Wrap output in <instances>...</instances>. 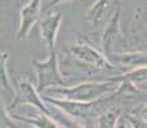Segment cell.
<instances>
[{"instance_id": "1", "label": "cell", "mask_w": 147, "mask_h": 128, "mask_svg": "<svg viewBox=\"0 0 147 128\" xmlns=\"http://www.w3.org/2000/svg\"><path fill=\"white\" fill-rule=\"evenodd\" d=\"M117 87L115 83L110 81L106 82H82L73 87H51V89L45 90L41 95H49V93H59L67 100H74V101H94L102 99L107 92H113Z\"/></svg>"}, {"instance_id": "2", "label": "cell", "mask_w": 147, "mask_h": 128, "mask_svg": "<svg viewBox=\"0 0 147 128\" xmlns=\"http://www.w3.org/2000/svg\"><path fill=\"white\" fill-rule=\"evenodd\" d=\"M32 64L37 74V87L36 91L38 93L51 87H67L68 83L64 81L63 76L59 69L56 51L49 53V58L46 60H32Z\"/></svg>"}, {"instance_id": "3", "label": "cell", "mask_w": 147, "mask_h": 128, "mask_svg": "<svg viewBox=\"0 0 147 128\" xmlns=\"http://www.w3.org/2000/svg\"><path fill=\"white\" fill-rule=\"evenodd\" d=\"M19 105H32L33 108H37L41 113L53 116L51 112L47 109L45 102L42 101L41 95L36 91V87L33 86L30 81H27V79H23V81L18 82L17 90H16V95H14L13 101L10 102L9 108L16 109Z\"/></svg>"}, {"instance_id": "4", "label": "cell", "mask_w": 147, "mask_h": 128, "mask_svg": "<svg viewBox=\"0 0 147 128\" xmlns=\"http://www.w3.org/2000/svg\"><path fill=\"white\" fill-rule=\"evenodd\" d=\"M41 99L46 102H50L58 109L63 110L67 115L72 118H81L84 119L90 115L92 108L100 101H104V99H98L94 101H74V100H67V99H56L50 98L49 95H41Z\"/></svg>"}, {"instance_id": "5", "label": "cell", "mask_w": 147, "mask_h": 128, "mask_svg": "<svg viewBox=\"0 0 147 128\" xmlns=\"http://www.w3.org/2000/svg\"><path fill=\"white\" fill-rule=\"evenodd\" d=\"M70 53L76 59L83 62L86 64H90L97 69L102 70H115L114 65L109 62L101 53H98L96 49L90 46L88 44H76L70 46Z\"/></svg>"}, {"instance_id": "6", "label": "cell", "mask_w": 147, "mask_h": 128, "mask_svg": "<svg viewBox=\"0 0 147 128\" xmlns=\"http://www.w3.org/2000/svg\"><path fill=\"white\" fill-rule=\"evenodd\" d=\"M41 13V0H30L26 5L21 8V21L19 27L17 31V40L18 41H26L30 31L33 28V26L40 21Z\"/></svg>"}, {"instance_id": "7", "label": "cell", "mask_w": 147, "mask_h": 128, "mask_svg": "<svg viewBox=\"0 0 147 128\" xmlns=\"http://www.w3.org/2000/svg\"><path fill=\"white\" fill-rule=\"evenodd\" d=\"M61 18L63 17H61L60 12H55V13L49 12L38 22L41 37L44 40L49 53H54L55 51L56 37H58L59 28H60V24H61Z\"/></svg>"}, {"instance_id": "8", "label": "cell", "mask_w": 147, "mask_h": 128, "mask_svg": "<svg viewBox=\"0 0 147 128\" xmlns=\"http://www.w3.org/2000/svg\"><path fill=\"white\" fill-rule=\"evenodd\" d=\"M120 16L121 10L120 7H118L114 10L110 21L107 22L105 30L102 32V39H101V47H102V55L106 59H109L114 50V45L120 37L121 31H120Z\"/></svg>"}, {"instance_id": "9", "label": "cell", "mask_w": 147, "mask_h": 128, "mask_svg": "<svg viewBox=\"0 0 147 128\" xmlns=\"http://www.w3.org/2000/svg\"><path fill=\"white\" fill-rule=\"evenodd\" d=\"M10 116H12V119L23 122V123L30 124V126H32L35 128H61L53 119V116L46 115V114H44V113H40V114H36V115H32V116L21 115V114L12 113Z\"/></svg>"}, {"instance_id": "10", "label": "cell", "mask_w": 147, "mask_h": 128, "mask_svg": "<svg viewBox=\"0 0 147 128\" xmlns=\"http://www.w3.org/2000/svg\"><path fill=\"white\" fill-rule=\"evenodd\" d=\"M117 63L125 67L138 68V67H146L147 58L145 51H127V53H119V54H111V56Z\"/></svg>"}, {"instance_id": "11", "label": "cell", "mask_w": 147, "mask_h": 128, "mask_svg": "<svg viewBox=\"0 0 147 128\" xmlns=\"http://www.w3.org/2000/svg\"><path fill=\"white\" fill-rule=\"evenodd\" d=\"M146 73L147 69L146 67H138V68H133L129 72H125L124 74H121L119 77H115V78H109L110 82L113 83H117L118 81H127L129 83H132L133 86L141 89L143 83L146 85Z\"/></svg>"}, {"instance_id": "12", "label": "cell", "mask_w": 147, "mask_h": 128, "mask_svg": "<svg viewBox=\"0 0 147 128\" xmlns=\"http://www.w3.org/2000/svg\"><path fill=\"white\" fill-rule=\"evenodd\" d=\"M110 7V0H96L87 12V19L94 26H101L106 17V13Z\"/></svg>"}, {"instance_id": "13", "label": "cell", "mask_w": 147, "mask_h": 128, "mask_svg": "<svg viewBox=\"0 0 147 128\" xmlns=\"http://www.w3.org/2000/svg\"><path fill=\"white\" fill-rule=\"evenodd\" d=\"M124 121L127 122L129 128H147L146 123V105H143V109L141 112L133 110L132 113L123 115Z\"/></svg>"}, {"instance_id": "14", "label": "cell", "mask_w": 147, "mask_h": 128, "mask_svg": "<svg viewBox=\"0 0 147 128\" xmlns=\"http://www.w3.org/2000/svg\"><path fill=\"white\" fill-rule=\"evenodd\" d=\"M119 116H120L119 109L105 110V112L101 113V115L98 116L97 128H115V124H117Z\"/></svg>"}, {"instance_id": "15", "label": "cell", "mask_w": 147, "mask_h": 128, "mask_svg": "<svg viewBox=\"0 0 147 128\" xmlns=\"http://www.w3.org/2000/svg\"><path fill=\"white\" fill-rule=\"evenodd\" d=\"M9 59V54L7 51L0 53V89H4L7 92H13L12 85L9 81V74L7 69V62Z\"/></svg>"}, {"instance_id": "16", "label": "cell", "mask_w": 147, "mask_h": 128, "mask_svg": "<svg viewBox=\"0 0 147 128\" xmlns=\"http://www.w3.org/2000/svg\"><path fill=\"white\" fill-rule=\"evenodd\" d=\"M0 128H18V126L14 123V119L10 116V113L5 108L1 98H0Z\"/></svg>"}, {"instance_id": "17", "label": "cell", "mask_w": 147, "mask_h": 128, "mask_svg": "<svg viewBox=\"0 0 147 128\" xmlns=\"http://www.w3.org/2000/svg\"><path fill=\"white\" fill-rule=\"evenodd\" d=\"M59 122H60V124L63 126L64 128H84L83 126H81L80 123H77V122L72 121V119H69L68 116L65 115H61L60 118L58 119Z\"/></svg>"}, {"instance_id": "18", "label": "cell", "mask_w": 147, "mask_h": 128, "mask_svg": "<svg viewBox=\"0 0 147 128\" xmlns=\"http://www.w3.org/2000/svg\"><path fill=\"white\" fill-rule=\"evenodd\" d=\"M65 1H70V0H50V3L47 4V9L51 10L55 5L58 4H61V3H65Z\"/></svg>"}, {"instance_id": "19", "label": "cell", "mask_w": 147, "mask_h": 128, "mask_svg": "<svg viewBox=\"0 0 147 128\" xmlns=\"http://www.w3.org/2000/svg\"><path fill=\"white\" fill-rule=\"evenodd\" d=\"M115 128H129V127H128V124H127V122L124 121L123 116H119L117 124H115Z\"/></svg>"}]
</instances>
